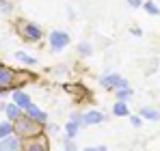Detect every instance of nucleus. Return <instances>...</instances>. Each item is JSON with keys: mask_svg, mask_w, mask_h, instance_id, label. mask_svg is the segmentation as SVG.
<instances>
[{"mask_svg": "<svg viewBox=\"0 0 160 151\" xmlns=\"http://www.w3.org/2000/svg\"><path fill=\"white\" fill-rule=\"evenodd\" d=\"M130 95H132L130 86H126V89H117V97H119V101H123L126 97H130Z\"/></svg>", "mask_w": 160, "mask_h": 151, "instance_id": "a211bd4d", "label": "nucleus"}, {"mask_svg": "<svg viewBox=\"0 0 160 151\" xmlns=\"http://www.w3.org/2000/svg\"><path fill=\"white\" fill-rule=\"evenodd\" d=\"M0 2H7V0H0Z\"/></svg>", "mask_w": 160, "mask_h": 151, "instance_id": "b1692460", "label": "nucleus"}, {"mask_svg": "<svg viewBox=\"0 0 160 151\" xmlns=\"http://www.w3.org/2000/svg\"><path fill=\"white\" fill-rule=\"evenodd\" d=\"M24 151H48V140L41 136L28 138V143H24Z\"/></svg>", "mask_w": 160, "mask_h": 151, "instance_id": "423d86ee", "label": "nucleus"}, {"mask_svg": "<svg viewBox=\"0 0 160 151\" xmlns=\"http://www.w3.org/2000/svg\"><path fill=\"white\" fill-rule=\"evenodd\" d=\"M11 132H13V125H11L9 121L0 123V138H7V136H11Z\"/></svg>", "mask_w": 160, "mask_h": 151, "instance_id": "dca6fc26", "label": "nucleus"}, {"mask_svg": "<svg viewBox=\"0 0 160 151\" xmlns=\"http://www.w3.org/2000/svg\"><path fill=\"white\" fill-rule=\"evenodd\" d=\"M145 9H147L149 13H154V15H158V7H156V4H152V2H147V4H145Z\"/></svg>", "mask_w": 160, "mask_h": 151, "instance_id": "6ab92c4d", "label": "nucleus"}, {"mask_svg": "<svg viewBox=\"0 0 160 151\" xmlns=\"http://www.w3.org/2000/svg\"><path fill=\"white\" fill-rule=\"evenodd\" d=\"M87 151H106V149H104V147H95V149H93V147H91V149H87Z\"/></svg>", "mask_w": 160, "mask_h": 151, "instance_id": "5701e85b", "label": "nucleus"}, {"mask_svg": "<svg viewBox=\"0 0 160 151\" xmlns=\"http://www.w3.org/2000/svg\"><path fill=\"white\" fill-rule=\"evenodd\" d=\"M128 2H130L132 7H141V0H128Z\"/></svg>", "mask_w": 160, "mask_h": 151, "instance_id": "4be33fe9", "label": "nucleus"}, {"mask_svg": "<svg viewBox=\"0 0 160 151\" xmlns=\"http://www.w3.org/2000/svg\"><path fill=\"white\" fill-rule=\"evenodd\" d=\"M11 125H13V132L18 134V138H22V140L41 136V132H43V125L37 123V121H32L30 117H20V119H15Z\"/></svg>", "mask_w": 160, "mask_h": 151, "instance_id": "f257e3e1", "label": "nucleus"}, {"mask_svg": "<svg viewBox=\"0 0 160 151\" xmlns=\"http://www.w3.org/2000/svg\"><path fill=\"white\" fill-rule=\"evenodd\" d=\"M130 121H132V125H134V127H138L141 123H143V121H141V117H132Z\"/></svg>", "mask_w": 160, "mask_h": 151, "instance_id": "412c9836", "label": "nucleus"}, {"mask_svg": "<svg viewBox=\"0 0 160 151\" xmlns=\"http://www.w3.org/2000/svg\"><path fill=\"white\" fill-rule=\"evenodd\" d=\"M20 32H22V39H26V41H39L41 39V28L37 24H20Z\"/></svg>", "mask_w": 160, "mask_h": 151, "instance_id": "f03ea898", "label": "nucleus"}, {"mask_svg": "<svg viewBox=\"0 0 160 151\" xmlns=\"http://www.w3.org/2000/svg\"><path fill=\"white\" fill-rule=\"evenodd\" d=\"M67 43H69V35H67V32L54 30L52 35H50V48H52V52H61Z\"/></svg>", "mask_w": 160, "mask_h": 151, "instance_id": "7ed1b4c3", "label": "nucleus"}, {"mask_svg": "<svg viewBox=\"0 0 160 151\" xmlns=\"http://www.w3.org/2000/svg\"><path fill=\"white\" fill-rule=\"evenodd\" d=\"M24 110H26V114L30 117V119H32V121H37V123H41V125H43V123L48 121V114H46L43 110H39V108H37L35 104H28V106L24 108Z\"/></svg>", "mask_w": 160, "mask_h": 151, "instance_id": "0eeeda50", "label": "nucleus"}, {"mask_svg": "<svg viewBox=\"0 0 160 151\" xmlns=\"http://www.w3.org/2000/svg\"><path fill=\"white\" fill-rule=\"evenodd\" d=\"M13 104H15V106H20V108H26L28 104H30L28 93H24V91H15V93H13Z\"/></svg>", "mask_w": 160, "mask_h": 151, "instance_id": "9b49d317", "label": "nucleus"}, {"mask_svg": "<svg viewBox=\"0 0 160 151\" xmlns=\"http://www.w3.org/2000/svg\"><path fill=\"white\" fill-rule=\"evenodd\" d=\"M13 71L7 65H0V93H7L9 89H13Z\"/></svg>", "mask_w": 160, "mask_h": 151, "instance_id": "20e7f679", "label": "nucleus"}, {"mask_svg": "<svg viewBox=\"0 0 160 151\" xmlns=\"http://www.w3.org/2000/svg\"><path fill=\"white\" fill-rule=\"evenodd\" d=\"M102 86H106V89H112V91H117V89H126L128 86V82L121 78V76L117 74H110V76H104L102 78Z\"/></svg>", "mask_w": 160, "mask_h": 151, "instance_id": "39448f33", "label": "nucleus"}, {"mask_svg": "<svg viewBox=\"0 0 160 151\" xmlns=\"http://www.w3.org/2000/svg\"><path fill=\"white\" fill-rule=\"evenodd\" d=\"M78 50L82 52V54H91V46H89V43H80Z\"/></svg>", "mask_w": 160, "mask_h": 151, "instance_id": "aec40b11", "label": "nucleus"}, {"mask_svg": "<svg viewBox=\"0 0 160 151\" xmlns=\"http://www.w3.org/2000/svg\"><path fill=\"white\" fill-rule=\"evenodd\" d=\"M4 112H7V117H9V121H15V119H20V117H22V108H20V106H15V104L4 106Z\"/></svg>", "mask_w": 160, "mask_h": 151, "instance_id": "f8f14e48", "label": "nucleus"}, {"mask_svg": "<svg viewBox=\"0 0 160 151\" xmlns=\"http://www.w3.org/2000/svg\"><path fill=\"white\" fill-rule=\"evenodd\" d=\"M35 76L28 74V71H13V86H22L24 82H28V80H32Z\"/></svg>", "mask_w": 160, "mask_h": 151, "instance_id": "9d476101", "label": "nucleus"}, {"mask_svg": "<svg viewBox=\"0 0 160 151\" xmlns=\"http://www.w3.org/2000/svg\"><path fill=\"white\" fill-rule=\"evenodd\" d=\"M80 123H82V117H80V114H74V117H72V121H69L67 127H65V129H67V138H74V136H76Z\"/></svg>", "mask_w": 160, "mask_h": 151, "instance_id": "1a4fd4ad", "label": "nucleus"}, {"mask_svg": "<svg viewBox=\"0 0 160 151\" xmlns=\"http://www.w3.org/2000/svg\"><path fill=\"white\" fill-rule=\"evenodd\" d=\"M0 151H20V138H2L0 140Z\"/></svg>", "mask_w": 160, "mask_h": 151, "instance_id": "6e6552de", "label": "nucleus"}, {"mask_svg": "<svg viewBox=\"0 0 160 151\" xmlns=\"http://www.w3.org/2000/svg\"><path fill=\"white\" fill-rule=\"evenodd\" d=\"M141 114H143L145 119H152V121H158V119H160V112H158V110H154V108H143Z\"/></svg>", "mask_w": 160, "mask_h": 151, "instance_id": "4468645a", "label": "nucleus"}, {"mask_svg": "<svg viewBox=\"0 0 160 151\" xmlns=\"http://www.w3.org/2000/svg\"><path fill=\"white\" fill-rule=\"evenodd\" d=\"M102 119H104L102 112H95V110H93V112H89V114L82 117V123H87V125H95V123H100Z\"/></svg>", "mask_w": 160, "mask_h": 151, "instance_id": "ddd939ff", "label": "nucleus"}, {"mask_svg": "<svg viewBox=\"0 0 160 151\" xmlns=\"http://www.w3.org/2000/svg\"><path fill=\"white\" fill-rule=\"evenodd\" d=\"M112 112H115L117 117H126V114H128V106H126L123 101H117L115 108H112Z\"/></svg>", "mask_w": 160, "mask_h": 151, "instance_id": "2eb2a0df", "label": "nucleus"}, {"mask_svg": "<svg viewBox=\"0 0 160 151\" xmlns=\"http://www.w3.org/2000/svg\"><path fill=\"white\" fill-rule=\"evenodd\" d=\"M15 56H18V61H22V63H26V65H35V58L28 56V54H24V52H15Z\"/></svg>", "mask_w": 160, "mask_h": 151, "instance_id": "f3484780", "label": "nucleus"}]
</instances>
